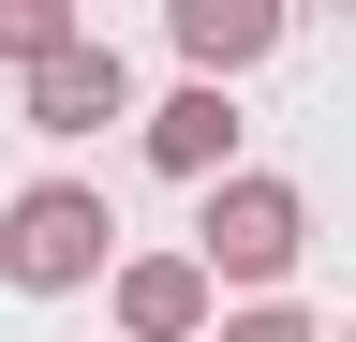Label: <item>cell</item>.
I'll list each match as a JSON object with an SVG mask.
<instances>
[{"instance_id": "obj_7", "label": "cell", "mask_w": 356, "mask_h": 342, "mask_svg": "<svg viewBox=\"0 0 356 342\" xmlns=\"http://www.w3.org/2000/svg\"><path fill=\"white\" fill-rule=\"evenodd\" d=\"M74 30H89L74 0H0V60H15V75H44V60L74 45Z\"/></svg>"}, {"instance_id": "obj_6", "label": "cell", "mask_w": 356, "mask_h": 342, "mask_svg": "<svg viewBox=\"0 0 356 342\" xmlns=\"http://www.w3.org/2000/svg\"><path fill=\"white\" fill-rule=\"evenodd\" d=\"M149 164H163V179H238V104H222V90H163L149 104Z\"/></svg>"}, {"instance_id": "obj_1", "label": "cell", "mask_w": 356, "mask_h": 342, "mask_svg": "<svg viewBox=\"0 0 356 342\" xmlns=\"http://www.w3.org/2000/svg\"><path fill=\"white\" fill-rule=\"evenodd\" d=\"M104 268H119V208L89 179H30L15 208H0V283H15V297H74Z\"/></svg>"}, {"instance_id": "obj_3", "label": "cell", "mask_w": 356, "mask_h": 342, "mask_svg": "<svg viewBox=\"0 0 356 342\" xmlns=\"http://www.w3.org/2000/svg\"><path fill=\"white\" fill-rule=\"evenodd\" d=\"M104 119H134V60L104 30H74V45L30 75V134H104Z\"/></svg>"}, {"instance_id": "obj_4", "label": "cell", "mask_w": 356, "mask_h": 342, "mask_svg": "<svg viewBox=\"0 0 356 342\" xmlns=\"http://www.w3.org/2000/svg\"><path fill=\"white\" fill-rule=\"evenodd\" d=\"M208 268L193 253H119V342H208Z\"/></svg>"}, {"instance_id": "obj_2", "label": "cell", "mask_w": 356, "mask_h": 342, "mask_svg": "<svg viewBox=\"0 0 356 342\" xmlns=\"http://www.w3.org/2000/svg\"><path fill=\"white\" fill-rule=\"evenodd\" d=\"M297 253H312V194H297V179H267V164L208 179V224H193V268H208V297H222V283L282 297V268H297Z\"/></svg>"}, {"instance_id": "obj_5", "label": "cell", "mask_w": 356, "mask_h": 342, "mask_svg": "<svg viewBox=\"0 0 356 342\" xmlns=\"http://www.w3.org/2000/svg\"><path fill=\"white\" fill-rule=\"evenodd\" d=\"M178 60H193V90H222V75H252L267 45H282V0H178Z\"/></svg>"}, {"instance_id": "obj_8", "label": "cell", "mask_w": 356, "mask_h": 342, "mask_svg": "<svg viewBox=\"0 0 356 342\" xmlns=\"http://www.w3.org/2000/svg\"><path fill=\"white\" fill-rule=\"evenodd\" d=\"M208 342H327L297 297H252V313H208Z\"/></svg>"}]
</instances>
